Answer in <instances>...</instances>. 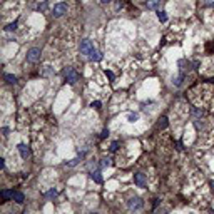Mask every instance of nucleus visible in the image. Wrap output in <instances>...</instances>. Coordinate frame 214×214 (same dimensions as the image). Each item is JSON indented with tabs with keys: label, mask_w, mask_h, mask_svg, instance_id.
<instances>
[{
	"label": "nucleus",
	"mask_w": 214,
	"mask_h": 214,
	"mask_svg": "<svg viewBox=\"0 0 214 214\" xmlns=\"http://www.w3.org/2000/svg\"><path fill=\"white\" fill-rule=\"evenodd\" d=\"M96 49H94V44H92V40H89V39H84L80 42V52L84 54V55H90Z\"/></svg>",
	"instance_id": "f257e3e1"
},
{
	"label": "nucleus",
	"mask_w": 214,
	"mask_h": 214,
	"mask_svg": "<svg viewBox=\"0 0 214 214\" xmlns=\"http://www.w3.org/2000/svg\"><path fill=\"white\" fill-rule=\"evenodd\" d=\"M65 79H67L69 84H75L77 79H79V74L74 71L72 67H67V69H65Z\"/></svg>",
	"instance_id": "f03ea898"
},
{
	"label": "nucleus",
	"mask_w": 214,
	"mask_h": 214,
	"mask_svg": "<svg viewBox=\"0 0 214 214\" xmlns=\"http://www.w3.org/2000/svg\"><path fill=\"white\" fill-rule=\"evenodd\" d=\"M40 59V49H37V47H34V49H30V50L27 52V60L28 62H37V60Z\"/></svg>",
	"instance_id": "7ed1b4c3"
},
{
	"label": "nucleus",
	"mask_w": 214,
	"mask_h": 214,
	"mask_svg": "<svg viewBox=\"0 0 214 214\" xmlns=\"http://www.w3.org/2000/svg\"><path fill=\"white\" fill-rule=\"evenodd\" d=\"M65 12H67V5H65V3H57V5H54V17H62Z\"/></svg>",
	"instance_id": "20e7f679"
},
{
	"label": "nucleus",
	"mask_w": 214,
	"mask_h": 214,
	"mask_svg": "<svg viewBox=\"0 0 214 214\" xmlns=\"http://www.w3.org/2000/svg\"><path fill=\"white\" fill-rule=\"evenodd\" d=\"M127 206H129V209H132V211H137V209L142 208V201L139 199V197H132V199L127 201Z\"/></svg>",
	"instance_id": "39448f33"
},
{
	"label": "nucleus",
	"mask_w": 214,
	"mask_h": 214,
	"mask_svg": "<svg viewBox=\"0 0 214 214\" xmlns=\"http://www.w3.org/2000/svg\"><path fill=\"white\" fill-rule=\"evenodd\" d=\"M134 182L137 184L139 187H144V186H146V182H147V181H146V176H144L142 172H137V174H134Z\"/></svg>",
	"instance_id": "423d86ee"
},
{
	"label": "nucleus",
	"mask_w": 214,
	"mask_h": 214,
	"mask_svg": "<svg viewBox=\"0 0 214 214\" xmlns=\"http://www.w3.org/2000/svg\"><path fill=\"white\" fill-rule=\"evenodd\" d=\"M19 152H20V156H22L24 159H27L28 156H30V149H28V147L25 146V144H19Z\"/></svg>",
	"instance_id": "0eeeda50"
},
{
	"label": "nucleus",
	"mask_w": 214,
	"mask_h": 214,
	"mask_svg": "<svg viewBox=\"0 0 214 214\" xmlns=\"http://www.w3.org/2000/svg\"><path fill=\"white\" fill-rule=\"evenodd\" d=\"M12 199H14L17 204H22L25 197H24V194H22V192H19V191H14V192H12Z\"/></svg>",
	"instance_id": "6e6552de"
},
{
	"label": "nucleus",
	"mask_w": 214,
	"mask_h": 214,
	"mask_svg": "<svg viewBox=\"0 0 214 214\" xmlns=\"http://www.w3.org/2000/svg\"><path fill=\"white\" fill-rule=\"evenodd\" d=\"M146 7H147L149 10L157 9V7H159V0H147V2H146Z\"/></svg>",
	"instance_id": "1a4fd4ad"
},
{
	"label": "nucleus",
	"mask_w": 214,
	"mask_h": 214,
	"mask_svg": "<svg viewBox=\"0 0 214 214\" xmlns=\"http://www.w3.org/2000/svg\"><path fill=\"white\" fill-rule=\"evenodd\" d=\"M90 178L96 181L97 184L102 182V176H101V172H99V171H92V172H90Z\"/></svg>",
	"instance_id": "9d476101"
},
{
	"label": "nucleus",
	"mask_w": 214,
	"mask_h": 214,
	"mask_svg": "<svg viewBox=\"0 0 214 214\" xmlns=\"http://www.w3.org/2000/svg\"><path fill=\"white\" fill-rule=\"evenodd\" d=\"M90 60H94V62H99V60H101L102 59V54L101 52H99V50H94L92 54H90Z\"/></svg>",
	"instance_id": "9b49d317"
},
{
	"label": "nucleus",
	"mask_w": 214,
	"mask_h": 214,
	"mask_svg": "<svg viewBox=\"0 0 214 214\" xmlns=\"http://www.w3.org/2000/svg\"><path fill=\"white\" fill-rule=\"evenodd\" d=\"M5 80L9 82V84H15V82H17V77L10 75V74H5Z\"/></svg>",
	"instance_id": "f8f14e48"
},
{
	"label": "nucleus",
	"mask_w": 214,
	"mask_h": 214,
	"mask_svg": "<svg viewBox=\"0 0 214 214\" xmlns=\"http://www.w3.org/2000/svg\"><path fill=\"white\" fill-rule=\"evenodd\" d=\"M79 162H80V156H79V157H75V159H72L71 162H65V166H67V167H74L75 164H79Z\"/></svg>",
	"instance_id": "ddd939ff"
},
{
	"label": "nucleus",
	"mask_w": 214,
	"mask_h": 214,
	"mask_svg": "<svg viewBox=\"0 0 214 214\" xmlns=\"http://www.w3.org/2000/svg\"><path fill=\"white\" fill-rule=\"evenodd\" d=\"M127 119H129V122H135L139 119V114L137 112H132V114H129V116H127Z\"/></svg>",
	"instance_id": "4468645a"
},
{
	"label": "nucleus",
	"mask_w": 214,
	"mask_h": 214,
	"mask_svg": "<svg viewBox=\"0 0 214 214\" xmlns=\"http://www.w3.org/2000/svg\"><path fill=\"white\" fill-rule=\"evenodd\" d=\"M164 127H167V117H162L159 121V129H164Z\"/></svg>",
	"instance_id": "2eb2a0df"
},
{
	"label": "nucleus",
	"mask_w": 214,
	"mask_h": 214,
	"mask_svg": "<svg viewBox=\"0 0 214 214\" xmlns=\"http://www.w3.org/2000/svg\"><path fill=\"white\" fill-rule=\"evenodd\" d=\"M101 166H102V167H107V166H110V157H104V159H102Z\"/></svg>",
	"instance_id": "dca6fc26"
},
{
	"label": "nucleus",
	"mask_w": 214,
	"mask_h": 214,
	"mask_svg": "<svg viewBox=\"0 0 214 214\" xmlns=\"http://www.w3.org/2000/svg\"><path fill=\"white\" fill-rule=\"evenodd\" d=\"M2 197H3L5 201H9L10 197H12V192H10V191H2Z\"/></svg>",
	"instance_id": "f3484780"
},
{
	"label": "nucleus",
	"mask_w": 214,
	"mask_h": 214,
	"mask_svg": "<svg viewBox=\"0 0 214 214\" xmlns=\"http://www.w3.org/2000/svg\"><path fill=\"white\" fill-rule=\"evenodd\" d=\"M157 17H159L160 22H166V20H167V17H166V12H157Z\"/></svg>",
	"instance_id": "a211bd4d"
},
{
	"label": "nucleus",
	"mask_w": 214,
	"mask_h": 214,
	"mask_svg": "<svg viewBox=\"0 0 214 214\" xmlns=\"http://www.w3.org/2000/svg\"><path fill=\"white\" fill-rule=\"evenodd\" d=\"M15 28H17V22H14V24H9V25H7V30H9V32L15 30Z\"/></svg>",
	"instance_id": "6ab92c4d"
},
{
	"label": "nucleus",
	"mask_w": 214,
	"mask_h": 214,
	"mask_svg": "<svg viewBox=\"0 0 214 214\" xmlns=\"http://www.w3.org/2000/svg\"><path fill=\"white\" fill-rule=\"evenodd\" d=\"M192 112H194V116H197V117H201V116H203V109H194V110H192Z\"/></svg>",
	"instance_id": "aec40b11"
},
{
	"label": "nucleus",
	"mask_w": 214,
	"mask_h": 214,
	"mask_svg": "<svg viewBox=\"0 0 214 214\" xmlns=\"http://www.w3.org/2000/svg\"><path fill=\"white\" fill-rule=\"evenodd\" d=\"M55 194H57V191H55V189H50V191H49V192H47V194H45V196H47V197H54Z\"/></svg>",
	"instance_id": "412c9836"
},
{
	"label": "nucleus",
	"mask_w": 214,
	"mask_h": 214,
	"mask_svg": "<svg viewBox=\"0 0 214 214\" xmlns=\"http://www.w3.org/2000/svg\"><path fill=\"white\" fill-rule=\"evenodd\" d=\"M90 107H94V109H101V102H99V101L92 102V104H90Z\"/></svg>",
	"instance_id": "4be33fe9"
},
{
	"label": "nucleus",
	"mask_w": 214,
	"mask_h": 214,
	"mask_svg": "<svg viewBox=\"0 0 214 214\" xmlns=\"http://www.w3.org/2000/svg\"><path fill=\"white\" fill-rule=\"evenodd\" d=\"M117 147H119V142H112V146H110V151H117Z\"/></svg>",
	"instance_id": "5701e85b"
},
{
	"label": "nucleus",
	"mask_w": 214,
	"mask_h": 214,
	"mask_svg": "<svg viewBox=\"0 0 214 214\" xmlns=\"http://www.w3.org/2000/svg\"><path fill=\"white\" fill-rule=\"evenodd\" d=\"M105 75H107V77H109V79H110V80H112V79H114V74H112V72H110V71H105Z\"/></svg>",
	"instance_id": "b1692460"
},
{
	"label": "nucleus",
	"mask_w": 214,
	"mask_h": 214,
	"mask_svg": "<svg viewBox=\"0 0 214 214\" xmlns=\"http://www.w3.org/2000/svg\"><path fill=\"white\" fill-rule=\"evenodd\" d=\"M107 135H109V131H107V129H105V131H104V132H102V134H101V139H105V137H107Z\"/></svg>",
	"instance_id": "393cba45"
},
{
	"label": "nucleus",
	"mask_w": 214,
	"mask_h": 214,
	"mask_svg": "<svg viewBox=\"0 0 214 214\" xmlns=\"http://www.w3.org/2000/svg\"><path fill=\"white\" fill-rule=\"evenodd\" d=\"M39 9H40V10H45V9H47V2H44V3H42V5H40V7H39Z\"/></svg>",
	"instance_id": "a878e982"
},
{
	"label": "nucleus",
	"mask_w": 214,
	"mask_h": 214,
	"mask_svg": "<svg viewBox=\"0 0 214 214\" xmlns=\"http://www.w3.org/2000/svg\"><path fill=\"white\" fill-rule=\"evenodd\" d=\"M2 132H3V135H7V134H9V129H7V127H3Z\"/></svg>",
	"instance_id": "bb28decb"
},
{
	"label": "nucleus",
	"mask_w": 214,
	"mask_h": 214,
	"mask_svg": "<svg viewBox=\"0 0 214 214\" xmlns=\"http://www.w3.org/2000/svg\"><path fill=\"white\" fill-rule=\"evenodd\" d=\"M156 214H166V211H164V209H162V211H157Z\"/></svg>",
	"instance_id": "cd10ccee"
},
{
	"label": "nucleus",
	"mask_w": 214,
	"mask_h": 214,
	"mask_svg": "<svg viewBox=\"0 0 214 214\" xmlns=\"http://www.w3.org/2000/svg\"><path fill=\"white\" fill-rule=\"evenodd\" d=\"M110 0H101V3H109Z\"/></svg>",
	"instance_id": "c85d7f7f"
},
{
	"label": "nucleus",
	"mask_w": 214,
	"mask_h": 214,
	"mask_svg": "<svg viewBox=\"0 0 214 214\" xmlns=\"http://www.w3.org/2000/svg\"><path fill=\"white\" fill-rule=\"evenodd\" d=\"M212 187H214V182H212Z\"/></svg>",
	"instance_id": "c756f323"
},
{
	"label": "nucleus",
	"mask_w": 214,
	"mask_h": 214,
	"mask_svg": "<svg viewBox=\"0 0 214 214\" xmlns=\"http://www.w3.org/2000/svg\"><path fill=\"white\" fill-rule=\"evenodd\" d=\"M92 214H97V212H92Z\"/></svg>",
	"instance_id": "7c9ffc66"
}]
</instances>
